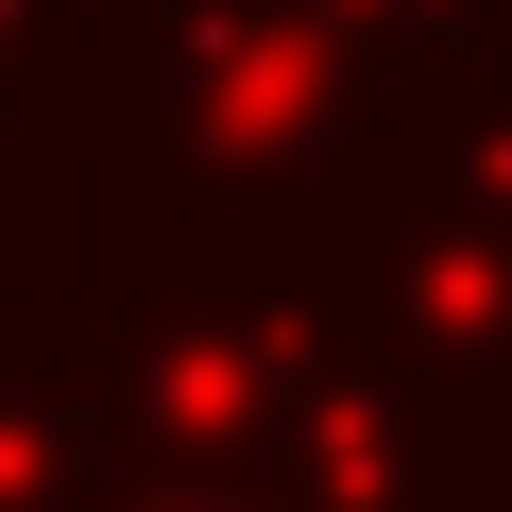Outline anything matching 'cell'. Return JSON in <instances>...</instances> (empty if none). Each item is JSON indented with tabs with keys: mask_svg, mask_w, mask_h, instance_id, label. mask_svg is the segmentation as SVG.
Instances as JSON below:
<instances>
[{
	"mask_svg": "<svg viewBox=\"0 0 512 512\" xmlns=\"http://www.w3.org/2000/svg\"><path fill=\"white\" fill-rule=\"evenodd\" d=\"M325 35L359 69V137H410V120L512 86V0H325Z\"/></svg>",
	"mask_w": 512,
	"mask_h": 512,
	"instance_id": "cell-3",
	"label": "cell"
},
{
	"mask_svg": "<svg viewBox=\"0 0 512 512\" xmlns=\"http://www.w3.org/2000/svg\"><path fill=\"white\" fill-rule=\"evenodd\" d=\"M86 154L103 256H308L359 188V69L325 0H103Z\"/></svg>",
	"mask_w": 512,
	"mask_h": 512,
	"instance_id": "cell-1",
	"label": "cell"
},
{
	"mask_svg": "<svg viewBox=\"0 0 512 512\" xmlns=\"http://www.w3.org/2000/svg\"><path fill=\"white\" fill-rule=\"evenodd\" d=\"M120 478V427H103V376H86V308L0 376V512H103Z\"/></svg>",
	"mask_w": 512,
	"mask_h": 512,
	"instance_id": "cell-4",
	"label": "cell"
},
{
	"mask_svg": "<svg viewBox=\"0 0 512 512\" xmlns=\"http://www.w3.org/2000/svg\"><path fill=\"white\" fill-rule=\"evenodd\" d=\"M86 69H103V0H0V120L86 137Z\"/></svg>",
	"mask_w": 512,
	"mask_h": 512,
	"instance_id": "cell-5",
	"label": "cell"
},
{
	"mask_svg": "<svg viewBox=\"0 0 512 512\" xmlns=\"http://www.w3.org/2000/svg\"><path fill=\"white\" fill-rule=\"evenodd\" d=\"M103 512H239V495H171V478H103Z\"/></svg>",
	"mask_w": 512,
	"mask_h": 512,
	"instance_id": "cell-6",
	"label": "cell"
},
{
	"mask_svg": "<svg viewBox=\"0 0 512 512\" xmlns=\"http://www.w3.org/2000/svg\"><path fill=\"white\" fill-rule=\"evenodd\" d=\"M325 325L461 444L512 461V222H444V205H342L308 239Z\"/></svg>",
	"mask_w": 512,
	"mask_h": 512,
	"instance_id": "cell-2",
	"label": "cell"
},
{
	"mask_svg": "<svg viewBox=\"0 0 512 512\" xmlns=\"http://www.w3.org/2000/svg\"><path fill=\"white\" fill-rule=\"evenodd\" d=\"M52 325H69V308H18V291H0V376H18V359H35Z\"/></svg>",
	"mask_w": 512,
	"mask_h": 512,
	"instance_id": "cell-7",
	"label": "cell"
}]
</instances>
